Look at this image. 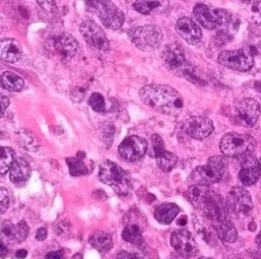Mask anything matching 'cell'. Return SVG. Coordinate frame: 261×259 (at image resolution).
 I'll use <instances>...</instances> for the list:
<instances>
[{
	"mask_svg": "<svg viewBox=\"0 0 261 259\" xmlns=\"http://www.w3.org/2000/svg\"><path fill=\"white\" fill-rule=\"evenodd\" d=\"M8 105H9V99L5 95L0 94V117L3 116Z\"/></svg>",
	"mask_w": 261,
	"mask_h": 259,
	"instance_id": "ab89813d",
	"label": "cell"
},
{
	"mask_svg": "<svg viewBox=\"0 0 261 259\" xmlns=\"http://www.w3.org/2000/svg\"><path fill=\"white\" fill-rule=\"evenodd\" d=\"M256 147L254 138L247 134L228 133L220 141L221 152L228 157H237L243 154L253 152Z\"/></svg>",
	"mask_w": 261,
	"mask_h": 259,
	"instance_id": "52a82bcc",
	"label": "cell"
},
{
	"mask_svg": "<svg viewBox=\"0 0 261 259\" xmlns=\"http://www.w3.org/2000/svg\"><path fill=\"white\" fill-rule=\"evenodd\" d=\"M241 157L242 168L239 172V178L244 186L249 187L254 185L258 180L261 168L259 165V161H257V159L253 156L252 152L243 154L241 155Z\"/></svg>",
	"mask_w": 261,
	"mask_h": 259,
	"instance_id": "2e32d148",
	"label": "cell"
},
{
	"mask_svg": "<svg viewBox=\"0 0 261 259\" xmlns=\"http://www.w3.org/2000/svg\"><path fill=\"white\" fill-rule=\"evenodd\" d=\"M14 159V151L11 148L0 147V175H4L10 170Z\"/></svg>",
	"mask_w": 261,
	"mask_h": 259,
	"instance_id": "1f68e13d",
	"label": "cell"
},
{
	"mask_svg": "<svg viewBox=\"0 0 261 259\" xmlns=\"http://www.w3.org/2000/svg\"><path fill=\"white\" fill-rule=\"evenodd\" d=\"M46 259H64V252L63 250L51 251L46 255Z\"/></svg>",
	"mask_w": 261,
	"mask_h": 259,
	"instance_id": "60d3db41",
	"label": "cell"
},
{
	"mask_svg": "<svg viewBox=\"0 0 261 259\" xmlns=\"http://www.w3.org/2000/svg\"><path fill=\"white\" fill-rule=\"evenodd\" d=\"M85 157V155H76L75 157H70L67 158V164L69 167V172L71 175L73 176H81V175H85L88 173V167L86 166L83 158Z\"/></svg>",
	"mask_w": 261,
	"mask_h": 259,
	"instance_id": "f546056e",
	"label": "cell"
},
{
	"mask_svg": "<svg viewBox=\"0 0 261 259\" xmlns=\"http://www.w3.org/2000/svg\"><path fill=\"white\" fill-rule=\"evenodd\" d=\"M216 232H217L218 237L223 242H227V243H232L238 238L237 230H236L232 222H229L227 224H224V225L216 228Z\"/></svg>",
	"mask_w": 261,
	"mask_h": 259,
	"instance_id": "d6a6232c",
	"label": "cell"
},
{
	"mask_svg": "<svg viewBox=\"0 0 261 259\" xmlns=\"http://www.w3.org/2000/svg\"><path fill=\"white\" fill-rule=\"evenodd\" d=\"M218 62L229 69L247 71L253 66L254 57L250 49L224 50L219 53Z\"/></svg>",
	"mask_w": 261,
	"mask_h": 259,
	"instance_id": "9c48e42d",
	"label": "cell"
},
{
	"mask_svg": "<svg viewBox=\"0 0 261 259\" xmlns=\"http://www.w3.org/2000/svg\"><path fill=\"white\" fill-rule=\"evenodd\" d=\"M177 34L190 45H196L202 38L200 27L189 17H180L175 23Z\"/></svg>",
	"mask_w": 261,
	"mask_h": 259,
	"instance_id": "ffe728a7",
	"label": "cell"
},
{
	"mask_svg": "<svg viewBox=\"0 0 261 259\" xmlns=\"http://www.w3.org/2000/svg\"><path fill=\"white\" fill-rule=\"evenodd\" d=\"M170 244L178 255L187 258L196 256L199 251L195 239L187 229H177L173 231L170 237Z\"/></svg>",
	"mask_w": 261,
	"mask_h": 259,
	"instance_id": "7c38bea8",
	"label": "cell"
},
{
	"mask_svg": "<svg viewBox=\"0 0 261 259\" xmlns=\"http://www.w3.org/2000/svg\"><path fill=\"white\" fill-rule=\"evenodd\" d=\"M80 32L84 40L94 49L106 50L109 47L107 37L103 30L94 21L86 20L80 27Z\"/></svg>",
	"mask_w": 261,
	"mask_h": 259,
	"instance_id": "5bb4252c",
	"label": "cell"
},
{
	"mask_svg": "<svg viewBox=\"0 0 261 259\" xmlns=\"http://www.w3.org/2000/svg\"><path fill=\"white\" fill-rule=\"evenodd\" d=\"M128 37L140 50L146 52L156 50L163 39L161 30L154 24L135 27L129 31Z\"/></svg>",
	"mask_w": 261,
	"mask_h": 259,
	"instance_id": "5b68a950",
	"label": "cell"
},
{
	"mask_svg": "<svg viewBox=\"0 0 261 259\" xmlns=\"http://www.w3.org/2000/svg\"><path fill=\"white\" fill-rule=\"evenodd\" d=\"M27 255H28V251H27V250H24V249H20V250H18V251L16 252V254H15V256H16L17 258H19V259H23V258H25V257H27Z\"/></svg>",
	"mask_w": 261,
	"mask_h": 259,
	"instance_id": "ee69618b",
	"label": "cell"
},
{
	"mask_svg": "<svg viewBox=\"0 0 261 259\" xmlns=\"http://www.w3.org/2000/svg\"><path fill=\"white\" fill-rule=\"evenodd\" d=\"M98 176L101 182L112 187L117 195L127 196L133 189V183L128 174L111 160H105L100 164Z\"/></svg>",
	"mask_w": 261,
	"mask_h": 259,
	"instance_id": "7a4b0ae2",
	"label": "cell"
},
{
	"mask_svg": "<svg viewBox=\"0 0 261 259\" xmlns=\"http://www.w3.org/2000/svg\"><path fill=\"white\" fill-rule=\"evenodd\" d=\"M135 9L145 15L159 14L166 11L169 7V0H136Z\"/></svg>",
	"mask_w": 261,
	"mask_h": 259,
	"instance_id": "603a6c76",
	"label": "cell"
},
{
	"mask_svg": "<svg viewBox=\"0 0 261 259\" xmlns=\"http://www.w3.org/2000/svg\"><path fill=\"white\" fill-rule=\"evenodd\" d=\"M226 115L236 124L253 126L260 115L259 103L251 98L242 99L227 108Z\"/></svg>",
	"mask_w": 261,
	"mask_h": 259,
	"instance_id": "277c9868",
	"label": "cell"
},
{
	"mask_svg": "<svg viewBox=\"0 0 261 259\" xmlns=\"http://www.w3.org/2000/svg\"><path fill=\"white\" fill-rule=\"evenodd\" d=\"M7 254H8L7 246L2 241H0V257L5 258L7 256Z\"/></svg>",
	"mask_w": 261,
	"mask_h": 259,
	"instance_id": "7bdbcfd3",
	"label": "cell"
},
{
	"mask_svg": "<svg viewBox=\"0 0 261 259\" xmlns=\"http://www.w3.org/2000/svg\"><path fill=\"white\" fill-rule=\"evenodd\" d=\"M152 148L157 165L163 171H170L177 163V158L171 152L165 150L164 142L159 135L152 136Z\"/></svg>",
	"mask_w": 261,
	"mask_h": 259,
	"instance_id": "e0dca14e",
	"label": "cell"
},
{
	"mask_svg": "<svg viewBox=\"0 0 261 259\" xmlns=\"http://www.w3.org/2000/svg\"><path fill=\"white\" fill-rule=\"evenodd\" d=\"M90 244L99 252L106 253L112 248V239L111 237L101 230L93 232L89 238Z\"/></svg>",
	"mask_w": 261,
	"mask_h": 259,
	"instance_id": "4316f807",
	"label": "cell"
},
{
	"mask_svg": "<svg viewBox=\"0 0 261 259\" xmlns=\"http://www.w3.org/2000/svg\"><path fill=\"white\" fill-rule=\"evenodd\" d=\"M226 169V162L221 156H213L209 158L205 165L199 166L191 173L190 180L194 185L211 186L218 183Z\"/></svg>",
	"mask_w": 261,
	"mask_h": 259,
	"instance_id": "3957f363",
	"label": "cell"
},
{
	"mask_svg": "<svg viewBox=\"0 0 261 259\" xmlns=\"http://www.w3.org/2000/svg\"><path fill=\"white\" fill-rule=\"evenodd\" d=\"M252 17L253 20L256 22V24L261 25V0L256 1L251 8Z\"/></svg>",
	"mask_w": 261,
	"mask_h": 259,
	"instance_id": "8d00e7d4",
	"label": "cell"
},
{
	"mask_svg": "<svg viewBox=\"0 0 261 259\" xmlns=\"http://www.w3.org/2000/svg\"><path fill=\"white\" fill-rule=\"evenodd\" d=\"M173 259H189V258L184 257V256H180V255H178V254H177V256H176L175 258H173Z\"/></svg>",
	"mask_w": 261,
	"mask_h": 259,
	"instance_id": "681fc988",
	"label": "cell"
},
{
	"mask_svg": "<svg viewBox=\"0 0 261 259\" xmlns=\"http://www.w3.org/2000/svg\"><path fill=\"white\" fill-rule=\"evenodd\" d=\"M31 174V167L23 158H15L9 172V178L14 184L27 180Z\"/></svg>",
	"mask_w": 261,
	"mask_h": 259,
	"instance_id": "cb8c5ba5",
	"label": "cell"
},
{
	"mask_svg": "<svg viewBox=\"0 0 261 259\" xmlns=\"http://www.w3.org/2000/svg\"><path fill=\"white\" fill-rule=\"evenodd\" d=\"M162 60L169 69L174 71L186 63L185 53L177 44H169L164 48L162 52Z\"/></svg>",
	"mask_w": 261,
	"mask_h": 259,
	"instance_id": "44dd1931",
	"label": "cell"
},
{
	"mask_svg": "<svg viewBox=\"0 0 261 259\" xmlns=\"http://www.w3.org/2000/svg\"><path fill=\"white\" fill-rule=\"evenodd\" d=\"M116 259H144L139 253L135 252H126V251H121L117 254Z\"/></svg>",
	"mask_w": 261,
	"mask_h": 259,
	"instance_id": "f35d334b",
	"label": "cell"
},
{
	"mask_svg": "<svg viewBox=\"0 0 261 259\" xmlns=\"http://www.w3.org/2000/svg\"><path fill=\"white\" fill-rule=\"evenodd\" d=\"M177 73H179L181 76L186 77L188 81L193 82L198 85H203L206 83L205 79L203 77L202 73H200L195 67H193L191 64H188L187 62L177 70H175Z\"/></svg>",
	"mask_w": 261,
	"mask_h": 259,
	"instance_id": "4dcf8cb0",
	"label": "cell"
},
{
	"mask_svg": "<svg viewBox=\"0 0 261 259\" xmlns=\"http://www.w3.org/2000/svg\"><path fill=\"white\" fill-rule=\"evenodd\" d=\"M147 141L139 136H130L125 138L118 147L120 156L129 162L140 160L147 151Z\"/></svg>",
	"mask_w": 261,
	"mask_h": 259,
	"instance_id": "4fadbf2b",
	"label": "cell"
},
{
	"mask_svg": "<svg viewBox=\"0 0 261 259\" xmlns=\"http://www.w3.org/2000/svg\"><path fill=\"white\" fill-rule=\"evenodd\" d=\"M46 49L52 57L65 61L74 56L77 50V43L72 36L63 33L51 38L47 43Z\"/></svg>",
	"mask_w": 261,
	"mask_h": 259,
	"instance_id": "30bf717a",
	"label": "cell"
},
{
	"mask_svg": "<svg viewBox=\"0 0 261 259\" xmlns=\"http://www.w3.org/2000/svg\"><path fill=\"white\" fill-rule=\"evenodd\" d=\"M89 105L96 112H104L105 111V101L101 94L93 93L89 99Z\"/></svg>",
	"mask_w": 261,
	"mask_h": 259,
	"instance_id": "836d02e7",
	"label": "cell"
},
{
	"mask_svg": "<svg viewBox=\"0 0 261 259\" xmlns=\"http://www.w3.org/2000/svg\"><path fill=\"white\" fill-rule=\"evenodd\" d=\"M72 259H83V256H82V254L76 253V254L72 257Z\"/></svg>",
	"mask_w": 261,
	"mask_h": 259,
	"instance_id": "c3c4849f",
	"label": "cell"
},
{
	"mask_svg": "<svg viewBox=\"0 0 261 259\" xmlns=\"http://www.w3.org/2000/svg\"><path fill=\"white\" fill-rule=\"evenodd\" d=\"M228 203L236 213L242 215L249 214L253 208L250 193L244 187L240 186H236L229 191Z\"/></svg>",
	"mask_w": 261,
	"mask_h": 259,
	"instance_id": "ac0fdd59",
	"label": "cell"
},
{
	"mask_svg": "<svg viewBox=\"0 0 261 259\" xmlns=\"http://www.w3.org/2000/svg\"><path fill=\"white\" fill-rule=\"evenodd\" d=\"M242 1H244V2H249L250 0H242Z\"/></svg>",
	"mask_w": 261,
	"mask_h": 259,
	"instance_id": "f5cc1de1",
	"label": "cell"
},
{
	"mask_svg": "<svg viewBox=\"0 0 261 259\" xmlns=\"http://www.w3.org/2000/svg\"><path fill=\"white\" fill-rule=\"evenodd\" d=\"M213 123L211 119L206 116H192L188 118L184 125L182 131L193 139L201 140L211 135L213 132Z\"/></svg>",
	"mask_w": 261,
	"mask_h": 259,
	"instance_id": "9a60e30c",
	"label": "cell"
},
{
	"mask_svg": "<svg viewBox=\"0 0 261 259\" xmlns=\"http://www.w3.org/2000/svg\"><path fill=\"white\" fill-rule=\"evenodd\" d=\"M231 259H261V254L255 250H246L234 255Z\"/></svg>",
	"mask_w": 261,
	"mask_h": 259,
	"instance_id": "d590c367",
	"label": "cell"
},
{
	"mask_svg": "<svg viewBox=\"0 0 261 259\" xmlns=\"http://www.w3.org/2000/svg\"><path fill=\"white\" fill-rule=\"evenodd\" d=\"M123 224L122 239L133 245L141 246L144 243L143 231L147 226L145 216L139 210H130L124 215Z\"/></svg>",
	"mask_w": 261,
	"mask_h": 259,
	"instance_id": "ba28073f",
	"label": "cell"
},
{
	"mask_svg": "<svg viewBox=\"0 0 261 259\" xmlns=\"http://www.w3.org/2000/svg\"><path fill=\"white\" fill-rule=\"evenodd\" d=\"M259 165H260V168H261V158H260V160H259Z\"/></svg>",
	"mask_w": 261,
	"mask_h": 259,
	"instance_id": "816d5d0a",
	"label": "cell"
},
{
	"mask_svg": "<svg viewBox=\"0 0 261 259\" xmlns=\"http://www.w3.org/2000/svg\"><path fill=\"white\" fill-rule=\"evenodd\" d=\"M86 3L106 28L117 30L123 24L124 14L111 0H86Z\"/></svg>",
	"mask_w": 261,
	"mask_h": 259,
	"instance_id": "8992f818",
	"label": "cell"
},
{
	"mask_svg": "<svg viewBox=\"0 0 261 259\" xmlns=\"http://www.w3.org/2000/svg\"><path fill=\"white\" fill-rule=\"evenodd\" d=\"M0 234L2 241L5 243H21L29 235V225L24 220H20L17 224H13L11 221L5 220L1 224Z\"/></svg>",
	"mask_w": 261,
	"mask_h": 259,
	"instance_id": "d6986e66",
	"label": "cell"
},
{
	"mask_svg": "<svg viewBox=\"0 0 261 259\" xmlns=\"http://www.w3.org/2000/svg\"><path fill=\"white\" fill-rule=\"evenodd\" d=\"M37 2L43 9L49 12H54L57 9L55 0H37Z\"/></svg>",
	"mask_w": 261,
	"mask_h": 259,
	"instance_id": "74e56055",
	"label": "cell"
},
{
	"mask_svg": "<svg viewBox=\"0 0 261 259\" xmlns=\"http://www.w3.org/2000/svg\"><path fill=\"white\" fill-rule=\"evenodd\" d=\"M255 88H256L257 91L261 92V81H258V82L255 83Z\"/></svg>",
	"mask_w": 261,
	"mask_h": 259,
	"instance_id": "7dc6e473",
	"label": "cell"
},
{
	"mask_svg": "<svg viewBox=\"0 0 261 259\" xmlns=\"http://www.w3.org/2000/svg\"><path fill=\"white\" fill-rule=\"evenodd\" d=\"M17 141L22 148L29 151H37L40 147V141L37 136L28 130H22L17 134Z\"/></svg>",
	"mask_w": 261,
	"mask_h": 259,
	"instance_id": "f1b7e54d",
	"label": "cell"
},
{
	"mask_svg": "<svg viewBox=\"0 0 261 259\" xmlns=\"http://www.w3.org/2000/svg\"><path fill=\"white\" fill-rule=\"evenodd\" d=\"M256 243H257V245L261 248V231L258 234V236H257V238H256Z\"/></svg>",
	"mask_w": 261,
	"mask_h": 259,
	"instance_id": "bcb514c9",
	"label": "cell"
},
{
	"mask_svg": "<svg viewBox=\"0 0 261 259\" xmlns=\"http://www.w3.org/2000/svg\"><path fill=\"white\" fill-rule=\"evenodd\" d=\"M141 100L148 106L169 115L178 114L184 108L181 95L166 85H147L139 92Z\"/></svg>",
	"mask_w": 261,
	"mask_h": 259,
	"instance_id": "6da1fadb",
	"label": "cell"
},
{
	"mask_svg": "<svg viewBox=\"0 0 261 259\" xmlns=\"http://www.w3.org/2000/svg\"><path fill=\"white\" fill-rule=\"evenodd\" d=\"M179 208L173 203H163L159 205L154 212L156 220L162 224H169L178 214Z\"/></svg>",
	"mask_w": 261,
	"mask_h": 259,
	"instance_id": "d4e9b609",
	"label": "cell"
},
{
	"mask_svg": "<svg viewBox=\"0 0 261 259\" xmlns=\"http://www.w3.org/2000/svg\"><path fill=\"white\" fill-rule=\"evenodd\" d=\"M199 259H211V258H208V257H200Z\"/></svg>",
	"mask_w": 261,
	"mask_h": 259,
	"instance_id": "f907efd6",
	"label": "cell"
},
{
	"mask_svg": "<svg viewBox=\"0 0 261 259\" xmlns=\"http://www.w3.org/2000/svg\"><path fill=\"white\" fill-rule=\"evenodd\" d=\"M187 221H188L187 216H181L180 218H178V219L176 220V223H177L179 226H184V225H186Z\"/></svg>",
	"mask_w": 261,
	"mask_h": 259,
	"instance_id": "f6af8a7d",
	"label": "cell"
},
{
	"mask_svg": "<svg viewBox=\"0 0 261 259\" xmlns=\"http://www.w3.org/2000/svg\"><path fill=\"white\" fill-rule=\"evenodd\" d=\"M193 13L197 20L207 30H214L229 19V14L225 10L211 9L205 4H197Z\"/></svg>",
	"mask_w": 261,
	"mask_h": 259,
	"instance_id": "8fae6325",
	"label": "cell"
},
{
	"mask_svg": "<svg viewBox=\"0 0 261 259\" xmlns=\"http://www.w3.org/2000/svg\"><path fill=\"white\" fill-rule=\"evenodd\" d=\"M46 237H47V229L45 227L38 228V230L36 232V239L38 241H43L46 239Z\"/></svg>",
	"mask_w": 261,
	"mask_h": 259,
	"instance_id": "b9f144b4",
	"label": "cell"
},
{
	"mask_svg": "<svg viewBox=\"0 0 261 259\" xmlns=\"http://www.w3.org/2000/svg\"><path fill=\"white\" fill-rule=\"evenodd\" d=\"M0 84L10 92H19L24 86L23 80L12 71H4L0 76Z\"/></svg>",
	"mask_w": 261,
	"mask_h": 259,
	"instance_id": "83f0119b",
	"label": "cell"
},
{
	"mask_svg": "<svg viewBox=\"0 0 261 259\" xmlns=\"http://www.w3.org/2000/svg\"><path fill=\"white\" fill-rule=\"evenodd\" d=\"M10 204V197H9V193L8 191L3 188L0 187V214L4 213Z\"/></svg>",
	"mask_w": 261,
	"mask_h": 259,
	"instance_id": "e575fe53",
	"label": "cell"
},
{
	"mask_svg": "<svg viewBox=\"0 0 261 259\" xmlns=\"http://www.w3.org/2000/svg\"><path fill=\"white\" fill-rule=\"evenodd\" d=\"M210 189L207 186H203V185H192L190 186L186 192H185V196L186 198L193 204V206H195L196 208L199 209V207L201 206V204L203 203L204 199L206 198V196L208 195Z\"/></svg>",
	"mask_w": 261,
	"mask_h": 259,
	"instance_id": "484cf974",
	"label": "cell"
},
{
	"mask_svg": "<svg viewBox=\"0 0 261 259\" xmlns=\"http://www.w3.org/2000/svg\"><path fill=\"white\" fill-rule=\"evenodd\" d=\"M22 48L19 42L14 39L0 40V59L5 62L14 63L20 59Z\"/></svg>",
	"mask_w": 261,
	"mask_h": 259,
	"instance_id": "7402d4cb",
	"label": "cell"
}]
</instances>
